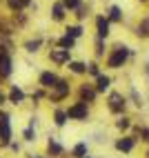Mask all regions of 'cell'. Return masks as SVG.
I'll return each instance as SVG.
<instances>
[{
    "mask_svg": "<svg viewBox=\"0 0 149 158\" xmlns=\"http://www.w3.org/2000/svg\"><path fill=\"white\" fill-rule=\"evenodd\" d=\"M96 54H98V56L105 54V49H102V38H98V43H96Z\"/></svg>",
    "mask_w": 149,
    "mask_h": 158,
    "instance_id": "cell-28",
    "label": "cell"
},
{
    "mask_svg": "<svg viewBox=\"0 0 149 158\" xmlns=\"http://www.w3.org/2000/svg\"><path fill=\"white\" fill-rule=\"evenodd\" d=\"M87 158H89V156H87Z\"/></svg>",
    "mask_w": 149,
    "mask_h": 158,
    "instance_id": "cell-33",
    "label": "cell"
},
{
    "mask_svg": "<svg viewBox=\"0 0 149 158\" xmlns=\"http://www.w3.org/2000/svg\"><path fill=\"white\" fill-rule=\"evenodd\" d=\"M49 58L54 62H58V65H62V62H69V51L67 49H51Z\"/></svg>",
    "mask_w": 149,
    "mask_h": 158,
    "instance_id": "cell-9",
    "label": "cell"
},
{
    "mask_svg": "<svg viewBox=\"0 0 149 158\" xmlns=\"http://www.w3.org/2000/svg\"><path fill=\"white\" fill-rule=\"evenodd\" d=\"M71 154H73V158H87V145H85V143H78V145L71 149Z\"/></svg>",
    "mask_w": 149,
    "mask_h": 158,
    "instance_id": "cell-15",
    "label": "cell"
},
{
    "mask_svg": "<svg viewBox=\"0 0 149 158\" xmlns=\"http://www.w3.org/2000/svg\"><path fill=\"white\" fill-rule=\"evenodd\" d=\"M25 47H27V51H38V47H40V40H29V43H27Z\"/></svg>",
    "mask_w": 149,
    "mask_h": 158,
    "instance_id": "cell-24",
    "label": "cell"
},
{
    "mask_svg": "<svg viewBox=\"0 0 149 158\" xmlns=\"http://www.w3.org/2000/svg\"><path fill=\"white\" fill-rule=\"evenodd\" d=\"M5 102V96H2V94H0V105H2Z\"/></svg>",
    "mask_w": 149,
    "mask_h": 158,
    "instance_id": "cell-31",
    "label": "cell"
},
{
    "mask_svg": "<svg viewBox=\"0 0 149 158\" xmlns=\"http://www.w3.org/2000/svg\"><path fill=\"white\" fill-rule=\"evenodd\" d=\"M143 136H145L143 140H147V143H149V129H143Z\"/></svg>",
    "mask_w": 149,
    "mask_h": 158,
    "instance_id": "cell-30",
    "label": "cell"
},
{
    "mask_svg": "<svg viewBox=\"0 0 149 158\" xmlns=\"http://www.w3.org/2000/svg\"><path fill=\"white\" fill-rule=\"evenodd\" d=\"M109 78L107 76H98V78H96V91H107L109 89Z\"/></svg>",
    "mask_w": 149,
    "mask_h": 158,
    "instance_id": "cell-14",
    "label": "cell"
},
{
    "mask_svg": "<svg viewBox=\"0 0 149 158\" xmlns=\"http://www.w3.org/2000/svg\"><path fill=\"white\" fill-rule=\"evenodd\" d=\"M65 36H69V38H73V40H76V38H80V36H82V27H78V25L67 27V34H65Z\"/></svg>",
    "mask_w": 149,
    "mask_h": 158,
    "instance_id": "cell-18",
    "label": "cell"
},
{
    "mask_svg": "<svg viewBox=\"0 0 149 158\" xmlns=\"http://www.w3.org/2000/svg\"><path fill=\"white\" fill-rule=\"evenodd\" d=\"M116 127H118V129H127V127H129V118H120L118 123H116Z\"/></svg>",
    "mask_w": 149,
    "mask_h": 158,
    "instance_id": "cell-26",
    "label": "cell"
},
{
    "mask_svg": "<svg viewBox=\"0 0 149 158\" xmlns=\"http://www.w3.org/2000/svg\"><path fill=\"white\" fill-rule=\"evenodd\" d=\"M67 96H69V82L67 80H58V85L51 89V96L49 98L56 102V100H62V98H67Z\"/></svg>",
    "mask_w": 149,
    "mask_h": 158,
    "instance_id": "cell-4",
    "label": "cell"
},
{
    "mask_svg": "<svg viewBox=\"0 0 149 158\" xmlns=\"http://www.w3.org/2000/svg\"><path fill=\"white\" fill-rule=\"evenodd\" d=\"M87 71L91 73V76H96V78H98V76H100V71H98V65H96V62H91V65L87 67Z\"/></svg>",
    "mask_w": 149,
    "mask_h": 158,
    "instance_id": "cell-25",
    "label": "cell"
},
{
    "mask_svg": "<svg viewBox=\"0 0 149 158\" xmlns=\"http://www.w3.org/2000/svg\"><path fill=\"white\" fill-rule=\"evenodd\" d=\"M109 20H114V23H118V20H122V14H120V9H118V7H111Z\"/></svg>",
    "mask_w": 149,
    "mask_h": 158,
    "instance_id": "cell-22",
    "label": "cell"
},
{
    "mask_svg": "<svg viewBox=\"0 0 149 158\" xmlns=\"http://www.w3.org/2000/svg\"><path fill=\"white\" fill-rule=\"evenodd\" d=\"M23 136H25V140H34V138H36V134H34V129H31V127H29V129H25V134H23Z\"/></svg>",
    "mask_w": 149,
    "mask_h": 158,
    "instance_id": "cell-27",
    "label": "cell"
},
{
    "mask_svg": "<svg viewBox=\"0 0 149 158\" xmlns=\"http://www.w3.org/2000/svg\"><path fill=\"white\" fill-rule=\"evenodd\" d=\"M9 138H11V125H9V116L0 114V143L9 145Z\"/></svg>",
    "mask_w": 149,
    "mask_h": 158,
    "instance_id": "cell-3",
    "label": "cell"
},
{
    "mask_svg": "<svg viewBox=\"0 0 149 158\" xmlns=\"http://www.w3.org/2000/svg\"><path fill=\"white\" fill-rule=\"evenodd\" d=\"M67 111H62V109H56L54 111V123L58 125V127H65V123H67Z\"/></svg>",
    "mask_w": 149,
    "mask_h": 158,
    "instance_id": "cell-13",
    "label": "cell"
},
{
    "mask_svg": "<svg viewBox=\"0 0 149 158\" xmlns=\"http://www.w3.org/2000/svg\"><path fill=\"white\" fill-rule=\"evenodd\" d=\"M11 73V56L7 54V51L0 47V76H9Z\"/></svg>",
    "mask_w": 149,
    "mask_h": 158,
    "instance_id": "cell-5",
    "label": "cell"
},
{
    "mask_svg": "<svg viewBox=\"0 0 149 158\" xmlns=\"http://www.w3.org/2000/svg\"><path fill=\"white\" fill-rule=\"evenodd\" d=\"M67 116L69 118H73V120H85L89 116V107H87V102H76V105H71V107L67 109Z\"/></svg>",
    "mask_w": 149,
    "mask_h": 158,
    "instance_id": "cell-2",
    "label": "cell"
},
{
    "mask_svg": "<svg viewBox=\"0 0 149 158\" xmlns=\"http://www.w3.org/2000/svg\"><path fill=\"white\" fill-rule=\"evenodd\" d=\"M51 18H54V20H62V18H65V5L56 2L54 9H51Z\"/></svg>",
    "mask_w": 149,
    "mask_h": 158,
    "instance_id": "cell-16",
    "label": "cell"
},
{
    "mask_svg": "<svg viewBox=\"0 0 149 158\" xmlns=\"http://www.w3.org/2000/svg\"><path fill=\"white\" fill-rule=\"evenodd\" d=\"M127 56H129V49L118 45V47H116L111 54H109V58H107V67H111V69H120V67L125 65Z\"/></svg>",
    "mask_w": 149,
    "mask_h": 158,
    "instance_id": "cell-1",
    "label": "cell"
},
{
    "mask_svg": "<svg viewBox=\"0 0 149 158\" xmlns=\"http://www.w3.org/2000/svg\"><path fill=\"white\" fill-rule=\"evenodd\" d=\"M138 36H149V18H145L140 25H138Z\"/></svg>",
    "mask_w": 149,
    "mask_h": 158,
    "instance_id": "cell-21",
    "label": "cell"
},
{
    "mask_svg": "<svg viewBox=\"0 0 149 158\" xmlns=\"http://www.w3.org/2000/svg\"><path fill=\"white\" fill-rule=\"evenodd\" d=\"M58 45H60V49H67V51H71V47L76 45V40H73V38H69V36H62V38L58 40Z\"/></svg>",
    "mask_w": 149,
    "mask_h": 158,
    "instance_id": "cell-17",
    "label": "cell"
},
{
    "mask_svg": "<svg viewBox=\"0 0 149 158\" xmlns=\"http://www.w3.org/2000/svg\"><path fill=\"white\" fill-rule=\"evenodd\" d=\"M62 5H65V9H78L80 7V0H65Z\"/></svg>",
    "mask_w": 149,
    "mask_h": 158,
    "instance_id": "cell-23",
    "label": "cell"
},
{
    "mask_svg": "<svg viewBox=\"0 0 149 158\" xmlns=\"http://www.w3.org/2000/svg\"><path fill=\"white\" fill-rule=\"evenodd\" d=\"M69 69L73 71V73H85V71H87V65H85V62H69Z\"/></svg>",
    "mask_w": 149,
    "mask_h": 158,
    "instance_id": "cell-19",
    "label": "cell"
},
{
    "mask_svg": "<svg viewBox=\"0 0 149 158\" xmlns=\"http://www.w3.org/2000/svg\"><path fill=\"white\" fill-rule=\"evenodd\" d=\"M116 149H120V152H131L134 149V138H120V140H116Z\"/></svg>",
    "mask_w": 149,
    "mask_h": 158,
    "instance_id": "cell-12",
    "label": "cell"
},
{
    "mask_svg": "<svg viewBox=\"0 0 149 158\" xmlns=\"http://www.w3.org/2000/svg\"><path fill=\"white\" fill-rule=\"evenodd\" d=\"M93 98H96V89H91V87H80V102H93Z\"/></svg>",
    "mask_w": 149,
    "mask_h": 158,
    "instance_id": "cell-11",
    "label": "cell"
},
{
    "mask_svg": "<svg viewBox=\"0 0 149 158\" xmlns=\"http://www.w3.org/2000/svg\"><path fill=\"white\" fill-rule=\"evenodd\" d=\"M47 149H49V154H54V156H60V154H62V147H60L56 140H49Z\"/></svg>",
    "mask_w": 149,
    "mask_h": 158,
    "instance_id": "cell-20",
    "label": "cell"
},
{
    "mask_svg": "<svg viewBox=\"0 0 149 158\" xmlns=\"http://www.w3.org/2000/svg\"><path fill=\"white\" fill-rule=\"evenodd\" d=\"M96 29H98V38H107L109 36V20L105 16L96 18Z\"/></svg>",
    "mask_w": 149,
    "mask_h": 158,
    "instance_id": "cell-8",
    "label": "cell"
},
{
    "mask_svg": "<svg viewBox=\"0 0 149 158\" xmlns=\"http://www.w3.org/2000/svg\"><path fill=\"white\" fill-rule=\"evenodd\" d=\"M109 109L114 114H120L125 109V98L120 96V94H111V96H109Z\"/></svg>",
    "mask_w": 149,
    "mask_h": 158,
    "instance_id": "cell-7",
    "label": "cell"
},
{
    "mask_svg": "<svg viewBox=\"0 0 149 158\" xmlns=\"http://www.w3.org/2000/svg\"><path fill=\"white\" fill-rule=\"evenodd\" d=\"M34 158H40V156H34Z\"/></svg>",
    "mask_w": 149,
    "mask_h": 158,
    "instance_id": "cell-32",
    "label": "cell"
},
{
    "mask_svg": "<svg viewBox=\"0 0 149 158\" xmlns=\"http://www.w3.org/2000/svg\"><path fill=\"white\" fill-rule=\"evenodd\" d=\"M56 85H58V76H56V73H51V71H42L40 73V87L54 89Z\"/></svg>",
    "mask_w": 149,
    "mask_h": 158,
    "instance_id": "cell-6",
    "label": "cell"
},
{
    "mask_svg": "<svg viewBox=\"0 0 149 158\" xmlns=\"http://www.w3.org/2000/svg\"><path fill=\"white\" fill-rule=\"evenodd\" d=\"M85 11H87V9H85V7H78V14H76V16H78V18H85V16H87Z\"/></svg>",
    "mask_w": 149,
    "mask_h": 158,
    "instance_id": "cell-29",
    "label": "cell"
},
{
    "mask_svg": "<svg viewBox=\"0 0 149 158\" xmlns=\"http://www.w3.org/2000/svg\"><path fill=\"white\" fill-rule=\"evenodd\" d=\"M9 100H11L14 105H20V102H23L25 100V91L23 89H20V87H11V91H9Z\"/></svg>",
    "mask_w": 149,
    "mask_h": 158,
    "instance_id": "cell-10",
    "label": "cell"
}]
</instances>
